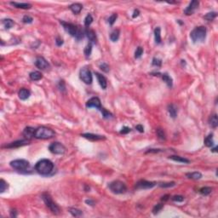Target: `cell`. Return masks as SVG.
<instances>
[{
	"label": "cell",
	"mask_w": 218,
	"mask_h": 218,
	"mask_svg": "<svg viewBox=\"0 0 218 218\" xmlns=\"http://www.w3.org/2000/svg\"><path fill=\"white\" fill-rule=\"evenodd\" d=\"M199 4V3L198 1H196V0L192 1V2L189 3V5L186 8V9L184 10V14L187 15H193V14L194 13V11L196 10V9L198 8Z\"/></svg>",
	"instance_id": "obj_13"
},
{
	"label": "cell",
	"mask_w": 218,
	"mask_h": 218,
	"mask_svg": "<svg viewBox=\"0 0 218 218\" xmlns=\"http://www.w3.org/2000/svg\"><path fill=\"white\" fill-rule=\"evenodd\" d=\"M169 197H170V195H169V194H166V195L163 196L161 199H162V200H164V201H166V200H168V199H169Z\"/></svg>",
	"instance_id": "obj_55"
},
{
	"label": "cell",
	"mask_w": 218,
	"mask_h": 218,
	"mask_svg": "<svg viewBox=\"0 0 218 218\" xmlns=\"http://www.w3.org/2000/svg\"><path fill=\"white\" fill-rule=\"evenodd\" d=\"M33 19L30 15H24L23 18H22V21L26 24H30V23L33 22Z\"/></svg>",
	"instance_id": "obj_43"
},
{
	"label": "cell",
	"mask_w": 218,
	"mask_h": 218,
	"mask_svg": "<svg viewBox=\"0 0 218 218\" xmlns=\"http://www.w3.org/2000/svg\"><path fill=\"white\" fill-rule=\"evenodd\" d=\"M172 200L175 202H182L184 200V197L182 195H175L172 197Z\"/></svg>",
	"instance_id": "obj_47"
},
{
	"label": "cell",
	"mask_w": 218,
	"mask_h": 218,
	"mask_svg": "<svg viewBox=\"0 0 218 218\" xmlns=\"http://www.w3.org/2000/svg\"><path fill=\"white\" fill-rule=\"evenodd\" d=\"M154 39L156 43L159 44L161 43V29L158 27L154 29Z\"/></svg>",
	"instance_id": "obj_27"
},
{
	"label": "cell",
	"mask_w": 218,
	"mask_h": 218,
	"mask_svg": "<svg viewBox=\"0 0 218 218\" xmlns=\"http://www.w3.org/2000/svg\"><path fill=\"white\" fill-rule=\"evenodd\" d=\"M142 54H143V49H142V47H141V46L137 47L136 49V52H135V58H136V59L141 58Z\"/></svg>",
	"instance_id": "obj_39"
},
{
	"label": "cell",
	"mask_w": 218,
	"mask_h": 218,
	"mask_svg": "<svg viewBox=\"0 0 218 218\" xmlns=\"http://www.w3.org/2000/svg\"><path fill=\"white\" fill-rule=\"evenodd\" d=\"M35 130L33 127H27L25 128V130H23V136L25 138H27V140L31 139L32 137H34V133H35Z\"/></svg>",
	"instance_id": "obj_19"
},
{
	"label": "cell",
	"mask_w": 218,
	"mask_h": 218,
	"mask_svg": "<svg viewBox=\"0 0 218 218\" xmlns=\"http://www.w3.org/2000/svg\"><path fill=\"white\" fill-rule=\"evenodd\" d=\"M28 143H29V142L27 139H25V140H19V141H15L14 142H11L9 145L3 146V147H6V148H15V147H19V146L27 145Z\"/></svg>",
	"instance_id": "obj_15"
},
{
	"label": "cell",
	"mask_w": 218,
	"mask_h": 218,
	"mask_svg": "<svg viewBox=\"0 0 218 218\" xmlns=\"http://www.w3.org/2000/svg\"><path fill=\"white\" fill-rule=\"evenodd\" d=\"M84 31H83V30H81V29H78V32H77V34H76V36L75 37L77 38V40H80V39H82L84 36Z\"/></svg>",
	"instance_id": "obj_45"
},
{
	"label": "cell",
	"mask_w": 218,
	"mask_h": 218,
	"mask_svg": "<svg viewBox=\"0 0 218 218\" xmlns=\"http://www.w3.org/2000/svg\"><path fill=\"white\" fill-rule=\"evenodd\" d=\"M206 33H207V30L205 27H203V26L197 27L190 33V37L193 43L204 42L206 37Z\"/></svg>",
	"instance_id": "obj_2"
},
{
	"label": "cell",
	"mask_w": 218,
	"mask_h": 218,
	"mask_svg": "<svg viewBox=\"0 0 218 218\" xmlns=\"http://www.w3.org/2000/svg\"><path fill=\"white\" fill-rule=\"evenodd\" d=\"M100 68H101V70H102V71L105 72V73H108L109 70H110L109 66L107 63H102V64H101V65H100Z\"/></svg>",
	"instance_id": "obj_46"
},
{
	"label": "cell",
	"mask_w": 218,
	"mask_h": 218,
	"mask_svg": "<svg viewBox=\"0 0 218 218\" xmlns=\"http://www.w3.org/2000/svg\"><path fill=\"white\" fill-rule=\"evenodd\" d=\"M2 24L3 25V27H5V29H10L14 27L15 25V22L11 20V19H3L2 20Z\"/></svg>",
	"instance_id": "obj_26"
},
{
	"label": "cell",
	"mask_w": 218,
	"mask_h": 218,
	"mask_svg": "<svg viewBox=\"0 0 218 218\" xmlns=\"http://www.w3.org/2000/svg\"><path fill=\"white\" fill-rule=\"evenodd\" d=\"M69 9L73 11V13L74 14H79L83 9V5L81 3H73L72 5H70Z\"/></svg>",
	"instance_id": "obj_21"
},
{
	"label": "cell",
	"mask_w": 218,
	"mask_h": 218,
	"mask_svg": "<svg viewBox=\"0 0 218 218\" xmlns=\"http://www.w3.org/2000/svg\"><path fill=\"white\" fill-rule=\"evenodd\" d=\"M212 190H213V188L211 187H202V188L199 189V193H200L202 195L206 196V195H209V194L212 192Z\"/></svg>",
	"instance_id": "obj_32"
},
{
	"label": "cell",
	"mask_w": 218,
	"mask_h": 218,
	"mask_svg": "<svg viewBox=\"0 0 218 218\" xmlns=\"http://www.w3.org/2000/svg\"><path fill=\"white\" fill-rule=\"evenodd\" d=\"M129 132H130V128L127 127V126H124L122 128V130H120V133L121 134H128Z\"/></svg>",
	"instance_id": "obj_48"
},
{
	"label": "cell",
	"mask_w": 218,
	"mask_h": 218,
	"mask_svg": "<svg viewBox=\"0 0 218 218\" xmlns=\"http://www.w3.org/2000/svg\"><path fill=\"white\" fill-rule=\"evenodd\" d=\"M170 159H172L176 162H180V163H184V164H188L190 161L189 159L184 158V157H180V156H177V155H172L169 157Z\"/></svg>",
	"instance_id": "obj_25"
},
{
	"label": "cell",
	"mask_w": 218,
	"mask_h": 218,
	"mask_svg": "<svg viewBox=\"0 0 218 218\" xmlns=\"http://www.w3.org/2000/svg\"><path fill=\"white\" fill-rule=\"evenodd\" d=\"M176 185V183L174 182H161V183H158V186L161 187H174Z\"/></svg>",
	"instance_id": "obj_40"
},
{
	"label": "cell",
	"mask_w": 218,
	"mask_h": 218,
	"mask_svg": "<svg viewBox=\"0 0 218 218\" xmlns=\"http://www.w3.org/2000/svg\"><path fill=\"white\" fill-rule=\"evenodd\" d=\"M152 66H155V67L159 68V67H161V65H162V61H161L160 59H158V58H153V59H152Z\"/></svg>",
	"instance_id": "obj_44"
},
{
	"label": "cell",
	"mask_w": 218,
	"mask_h": 218,
	"mask_svg": "<svg viewBox=\"0 0 218 218\" xmlns=\"http://www.w3.org/2000/svg\"><path fill=\"white\" fill-rule=\"evenodd\" d=\"M96 78H97V80H98L99 84L101 85L102 89L106 90V89H107V86H108V81H107L106 77L99 73H96Z\"/></svg>",
	"instance_id": "obj_17"
},
{
	"label": "cell",
	"mask_w": 218,
	"mask_h": 218,
	"mask_svg": "<svg viewBox=\"0 0 218 218\" xmlns=\"http://www.w3.org/2000/svg\"><path fill=\"white\" fill-rule=\"evenodd\" d=\"M119 34H120V32L118 29H115L113 30L111 34H110V39L112 41V42H116L118 41V39L119 38Z\"/></svg>",
	"instance_id": "obj_31"
},
{
	"label": "cell",
	"mask_w": 218,
	"mask_h": 218,
	"mask_svg": "<svg viewBox=\"0 0 218 218\" xmlns=\"http://www.w3.org/2000/svg\"><path fill=\"white\" fill-rule=\"evenodd\" d=\"M10 166L18 171H27L30 169V163L26 159H15L10 162Z\"/></svg>",
	"instance_id": "obj_5"
},
{
	"label": "cell",
	"mask_w": 218,
	"mask_h": 218,
	"mask_svg": "<svg viewBox=\"0 0 218 218\" xmlns=\"http://www.w3.org/2000/svg\"><path fill=\"white\" fill-rule=\"evenodd\" d=\"M29 77L33 81H38L43 78V74L38 71H34V72L30 73Z\"/></svg>",
	"instance_id": "obj_28"
},
{
	"label": "cell",
	"mask_w": 218,
	"mask_h": 218,
	"mask_svg": "<svg viewBox=\"0 0 218 218\" xmlns=\"http://www.w3.org/2000/svg\"><path fill=\"white\" fill-rule=\"evenodd\" d=\"M35 65H36L37 68L40 70H46L49 68V62L42 56L37 57L36 61H35Z\"/></svg>",
	"instance_id": "obj_12"
},
{
	"label": "cell",
	"mask_w": 218,
	"mask_h": 218,
	"mask_svg": "<svg viewBox=\"0 0 218 218\" xmlns=\"http://www.w3.org/2000/svg\"><path fill=\"white\" fill-rule=\"evenodd\" d=\"M186 177L189 179H193V180H199L202 177V174L200 172L198 171H194V172H189L186 174Z\"/></svg>",
	"instance_id": "obj_24"
},
{
	"label": "cell",
	"mask_w": 218,
	"mask_h": 218,
	"mask_svg": "<svg viewBox=\"0 0 218 218\" xmlns=\"http://www.w3.org/2000/svg\"><path fill=\"white\" fill-rule=\"evenodd\" d=\"M109 189L116 194H122L127 191V187L123 182L120 181H114L109 184Z\"/></svg>",
	"instance_id": "obj_6"
},
{
	"label": "cell",
	"mask_w": 218,
	"mask_h": 218,
	"mask_svg": "<svg viewBox=\"0 0 218 218\" xmlns=\"http://www.w3.org/2000/svg\"><path fill=\"white\" fill-rule=\"evenodd\" d=\"M84 33L86 37H88V39L90 40V43H96V41H97V38H96V33L94 30L87 27L85 30H84Z\"/></svg>",
	"instance_id": "obj_14"
},
{
	"label": "cell",
	"mask_w": 218,
	"mask_h": 218,
	"mask_svg": "<svg viewBox=\"0 0 218 218\" xmlns=\"http://www.w3.org/2000/svg\"><path fill=\"white\" fill-rule=\"evenodd\" d=\"M162 208H163V205L162 204H158V205H156L154 207H153V209H152V213L155 215V214H157V213H158L161 210H162Z\"/></svg>",
	"instance_id": "obj_42"
},
{
	"label": "cell",
	"mask_w": 218,
	"mask_h": 218,
	"mask_svg": "<svg viewBox=\"0 0 218 218\" xmlns=\"http://www.w3.org/2000/svg\"><path fill=\"white\" fill-rule=\"evenodd\" d=\"M61 24L63 26V27H64L65 31H66L68 34H70L72 37L76 36V34H77V32H78V28L75 25H73V24H72V23H68V22L62 21H61Z\"/></svg>",
	"instance_id": "obj_10"
},
{
	"label": "cell",
	"mask_w": 218,
	"mask_h": 218,
	"mask_svg": "<svg viewBox=\"0 0 218 218\" xmlns=\"http://www.w3.org/2000/svg\"><path fill=\"white\" fill-rule=\"evenodd\" d=\"M56 133L55 131L48 127L45 126H40L35 130L34 137L37 139H50L53 136H55Z\"/></svg>",
	"instance_id": "obj_3"
},
{
	"label": "cell",
	"mask_w": 218,
	"mask_h": 218,
	"mask_svg": "<svg viewBox=\"0 0 218 218\" xmlns=\"http://www.w3.org/2000/svg\"><path fill=\"white\" fill-rule=\"evenodd\" d=\"M49 150L54 154H64L66 152V147L62 143L56 142H53L49 145Z\"/></svg>",
	"instance_id": "obj_8"
},
{
	"label": "cell",
	"mask_w": 218,
	"mask_h": 218,
	"mask_svg": "<svg viewBox=\"0 0 218 218\" xmlns=\"http://www.w3.org/2000/svg\"><path fill=\"white\" fill-rule=\"evenodd\" d=\"M209 123H210V125H211V127H213V128H217L218 125L217 115V114H212V115L210 117Z\"/></svg>",
	"instance_id": "obj_29"
},
{
	"label": "cell",
	"mask_w": 218,
	"mask_h": 218,
	"mask_svg": "<svg viewBox=\"0 0 218 218\" xmlns=\"http://www.w3.org/2000/svg\"><path fill=\"white\" fill-rule=\"evenodd\" d=\"M86 108H95L98 109L99 111H101V112L104 110L103 108H102L101 100L98 97H92L90 100H88L87 102H86Z\"/></svg>",
	"instance_id": "obj_9"
},
{
	"label": "cell",
	"mask_w": 218,
	"mask_h": 218,
	"mask_svg": "<svg viewBox=\"0 0 218 218\" xmlns=\"http://www.w3.org/2000/svg\"><path fill=\"white\" fill-rule=\"evenodd\" d=\"M216 17H217V13H216V12H209V13H207V14L204 16V18H205V20L209 21H213Z\"/></svg>",
	"instance_id": "obj_35"
},
{
	"label": "cell",
	"mask_w": 218,
	"mask_h": 218,
	"mask_svg": "<svg viewBox=\"0 0 218 218\" xmlns=\"http://www.w3.org/2000/svg\"><path fill=\"white\" fill-rule=\"evenodd\" d=\"M58 87L61 90H63L65 91V84H64V81L63 80H61L59 82V84H58Z\"/></svg>",
	"instance_id": "obj_50"
},
{
	"label": "cell",
	"mask_w": 218,
	"mask_h": 218,
	"mask_svg": "<svg viewBox=\"0 0 218 218\" xmlns=\"http://www.w3.org/2000/svg\"><path fill=\"white\" fill-rule=\"evenodd\" d=\"M10 216H11V217H17L16 211H15V210H11V211H10Z\"/></svg>",
	"instance_id": "obj_54"
},
{
	"label": "cell",
	"mask_w": 218,
	"mask_h": 218,
	"mask_svg": "<svg viewBox=\"0 0 218 218\" xmlns=\"http://www.w3.org/2000/svg\"><path fill=\"white\" fill-rule=\"evenodd\" d=\"M11 5H13L15 8L18 9H29L32 8V4L27 3H16V2H11Z\"/></svg>",
	"instance_id": "obj_20"
},
{
	"label": "cell",
	"mask_w": 218,
	"mask_h": 218,
	"mask_svg": "<svg viewBox=\"0 0 218 218\" xmlns=\"http://www.w3.org/2000/svg\"><path fill=\"white\" fill-rule=\"evenodd\" d=\"M93 22V17H92V15H86V17H85V19H84V26L86 27H89L90 25H91V23Z\"/></svg>",
	"instance_id": "obj_36"
},
{
	"label": "cell",
	"mask_w": 218,
	"mask_h": 218,
	"mask_svg": "<svg viewBox=\"0 0 218 218\" xmlns=\"http://www.w3.org/2000/svg\"><path fill=\"white\" fill-rule=\"evenodd\" d=\"M56 43L57 46H62L63 44V40L60 37H57L56 39Z\"/></svg>",
	"instance_id": "obj_49"
},
{
	"label": "cell",
	"mask_w": 218,
	"mask_h": 218,
	"mask_svg": "<svg viewBox=\"0 0 218 218\" xmlns=\"http://www.w3.org/2000/svg\"><path fill=\"white\" fill-rule=\"evenodd\" d=\"M139 14H140L139 10H138V9H135V10H134V13H133V15H132V17H133V18H136V17H137V16L139 15Z\"/></svg>",
	"instance_id": "obj_53"
},
{
	"label": "cell",
	"mask_w": 218,
	"mask_h": 218,
	"mask_svg": "<svg viewBox=\"0 0 218 218\" xmlns=\"http://www.w3.org/2000/svg\"><path fill=\"white\" fill-rule=\"evenodd\" d=\"M35 170L38 174L42 176H48L53 171L54 164L49 159L43 158L37 162L35 165Z\"/></svg>",
	"instance_id": "obj_1"
},
{
	"label": "cell",
	"mask_w": 218,
	"mask_h": 218,
	"mask_svg": "<svg viewBox=\"0 0 218 218\" xmlns=\"http://www.w3.org/2000/svg\"><path fill=\"white\" fill-rule=\"evenodd\" d=\"M205 145L208 147H211L214 146V140H213V135L210 134L208 136H206V138L205 139Z\"/></svg>",
	"instance_id": "obj_30"
},
{
	"label": "cell",
	"mask_w": 218,
	"mask_h": 218,
	"mask_svg": "<svg viewBox=\"0 0 218 218\" xmlns=\"http://www.w3.org/2000/svg\"><path fill=\"white\" fill-rule=\"evenodd\" d=\"M18 96H19V98L22 101H25L27 99H28L31 96V92L29 90L26 89V88H22L19 90L18 92Z\"/></svg>",
	"instance_id": "obj_18"
},
{
	"label": "cell",
	"mask_w": 218,
	"mask_h": 218,
	"mask_svg": "<svg viewBox=\"0 0 218 218\" xmlns=\"http://www.w3.org/2000/svg\"><path fill=\"white\" fill-rule=\"evenodd\" d=\"M162 79L170 88L172 87V85H173V80H172L171 77L168 73H163L162 74Z\"/></svg>",
	"instance_id": "obj_23"
},
{
	"label": "cell",
	"mask_w": 218,
	"mask_h": 218,
	"mask_svg": "<svg viewBox=\"0 0 218 218\" xmlns=\"http://www.w3.org/2000/svg\"><path fill=\"white\" fill-rule=\"evenodd\" d=\"M69 212L75 217H80V216L83 215L82 211H80L78 209H76V208H69Z\"/></svg>",
	"instance_id": "obj_33"
},
{
	"label": "cell",
	"mask_w": 218,
	"mask_h": 218,
	"mask_svg": "<svg viewBox=\"0 0 218 218\" xmlns=\"http://www.w3.org/2000/svg\"><path fill=\"white\" fill-rule=\"evenodd\" d=\"M42 199L43 200V202L45 203L47 207L52 211V213L56 214V215L60 213V208H59V206L52 200L50 195L48 193H43L42 194Z\"/></svg>",
	"instance_id": "obj_4"
},
{
	"label": "cell",
	"mask_w": 218,
	"mask_h": 218,
	"mask_svg": "<svg viewBox=\"0 0 218 218\" xmlns=\"http://www.w3.org/2000/svg\"><path fill=\"white\" fill-rule=\"evenodd\" d=\"M79 78L80 79L86 84H91L93 81V76L90 70L87 67H84L79 71Z\"/></svg>",
	"instance_id": "obj_7"
},
{
	"label": "cell",
	"mask_w": 218,
	"mask_h": 218,
	"mask_svg": "<svg viewBox=\"0 0 218 218\" xmlns=\"http://www.w3.org/2000/svg\"><path fill=\"white\" fill-rule=\"evenodd\" d=\"M177 108L176 107V105L174 104H170L168 106V112L171 115V117L172 118H176L177 116Z\"/></svg>",
	"instance_id": "obj_22"
},
{
	"label": "cell",
	"mask_w": 218,
	"mask_h": 218,
	"mask_svg": "<svg viewBox=\"0 0 218 218\" xmlns=\"http://www.w3.org/2000/svg\"><path fill=\"white\" fill-rule=\"evenodd\" d=\"M91 51H92V43H89L86 47L84 48V53L86 57H89L90 55H91Z\"/></svg>",
	"instance_id": "obj_34"
},
{
	"label": "cell",
	"mask_w": 218,
	"mask_h": 218,
	"mask_svg": "<svg viewBox=\"0 0 218 218\" xmlns=\"http://www.w3.org/2000/svg\"><path fill=\"white\" fill-rule=\"evenodd\" d=\"M81 136L88 140H90V141H100V140L106 139V137L104 136L96 135V134H92V133H85V134H82Z\"/></svg>",
	"instance_id": "obj_16"
},
{
	"label": "cell",
	"mask_w": 218,
	"mask_h": 218,
	"mask_svg": "<svg viewBox=\"0 0 218 218\" xmlns=\"http://www.w3.org/2000/svg\"><path fill=\"white\" fill-rule=\"evenodd\" d=\"M136 129L139 132H141V133H142V132L144 131V128H143V126H142V124L136 125Z\"/></svg>",
	"instance_id": "obj_51"
},
{
	"label": "cell",
	"mask_w": 218,
	"mask_h": 218,
	"mask_svg": "<svg viewBox=\"0 0 218 218\" xmlns=\"http://www.w3.org/2000/svg\"><path fill=\"white\" fill-rule=\"evenodd\" d=\"M7 188H8V183L5 182L3 179H1L0 180V193H3Z\"/></svg>",
	"instance_id": "obj_38"
},
{
	"label": "cell",
	"mask_w": 218,
	"mask_h": 218,
	"mask_svg": "<svg viewBox=\"0 0 218 218\" xmlns=\"http://www.w3.org/2000/svg\"><path fill=\"white\" fill-rule=\"evenodd\" d=\"M117 18H118V15L116 14V13H114V14H112L110 17L108 18V23L111 25V26H112L113 24H114V22L116 21V20H117Z\"/></svg>",
	"instance_id": "obj_41"
},
{
	"label": "cell",
	"mask_w": 218,
	"mask_h": 218,
	"mask_svg": "<svg viewBox=\"0 0 218 218\" xmlns=\"http://www.w3.org/2000/svg\"><path fill=\"white\" fill-rule=\"evenodd\" d=\"M156 186V183L153 182H148L146 180H141L136 184V189H150Z\"/></svg>",
	"instance_id": "obj_11"
},
{
	"label": "cell",
	"mask_w": 218,
	"mask_h": 218,
	"mask_svg": "<svg viewBox=\"0 0 218 218\" xmlns=\"http://www.w3.org/2000/svg\"><path fill=\"white\" fill-rule=\"evenodd\" d=\"M156 132H157V136H158V138L160 140H165L166 139V135H165V132L164 131V130L158 128V129H157Z\"/></svg>",
	"instance_id": "obj_37"
},
{
	"label": "cell",
	"mask_w": 218,
	"mask_h": 218,
	"mask_svg": "<svg viewBox=\"0 0 218 218\" xmlns=\"http://www.w3.org/2000/svg\"><path fill=\"white\" fill-rule=\"evenodd\" d=\"M85 203H86L88 205H91V206H93V205H95V202H94L93 200H91V199H87V200H85Z\"/></svg>",
	"instance_id": "obj_52"
}]
</instances>
